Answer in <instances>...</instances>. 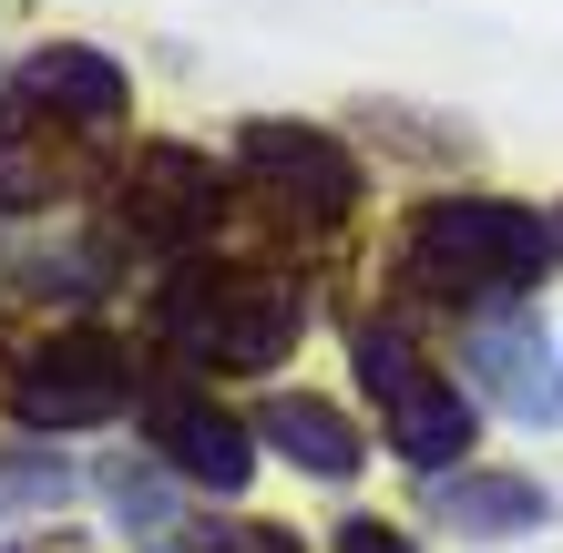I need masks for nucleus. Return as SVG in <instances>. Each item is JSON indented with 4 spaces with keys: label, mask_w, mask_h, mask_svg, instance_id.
Listing matches in <instances>:
<instances>
[{
    "label": "nucleus",
    "mask_w": 563,
    "mask_h": 553,
    "mask_svg": "<svg viewBox=\"0 0 563 553\" xmlns=\"http://www.w3.org/2000/svg\"><path fill=\"white\" fill-rule=\"evenodd\" d=\"M195 553H308V543H297L287 523H206Z\"/></svg>",
    "instance_id": "nucleus-14"
},
{
    "label": "nucleus",
    "mask_w": 563,
    "mask_h": 553,
    "mask_svg": "<svg viewBox=\"0 0 563 553\" xmlns=\"http://www.w3.org/2000/svg\"><path fill=\"white\" fill-rule=\"evenodd\" d=\"M358 379H369V400H379V441L400 451L410 472H451L461 462V441H472V400H461V379L420 369V349L389 329V318L358 329Z\"/></svg>",
    "instance_id": "nucleus-3"
},
{
    "label": "nucleus",
    "mask_w": 563,
    "mask_h": 553,
    "mask_svg": "<svg viewBox=\"0 0 563 553\" xmlns=\"http://www.w3.org/2000/svg\"><path fill=\"white\" fill-rule=\"evenodd\" d=\"M267 441L287 451L297 472H318V482H349L358 472V431L328 400H308V389H287V400H267Z\"/></svg>",
    "instance_id": "nucleus-11"
},
{
    "label": "nucleus",
    "mask_w": 563,
    "mask_h": 553,
    "mask_svg": "<svg viewBox=\"0 0 563 553\" xmlns=\"http://www.w3.org/2000/svg\"><path fill=\"white\" fill-rule=\"evenodd\" d=\"M123 103H134L123 62L82 52V42H52L42 62H21V82H11V113L21 123H62V134H103V123H123Z\"/></svg>",
    "instance_id": "nucleus-7"
},
{
    "label": "nucleus",
    "mask_w": 563,
    "mask_h": 553,
    "mask_svg": "<svg viewBox=\"0 0 563 553\" xmlns=\"http://www.w3.org/2000/svg\"><path fill=\"white\" fill-rule=\"evenodd\" d=\"M11 553H92L82 533H42V543H11Z\"/></svg>",
    "instance_id": "nucleus-16"
},
{
    "label": "nucleus",
    "mask_w": 563,
    "mask_h": 553,
    "mask_svg": "<svg viewBox=\"0 0 563 553\" xmlns=\"http://www.w3.org/2000/svg\"><path fill=\"white\" fill-rule=\"evenodd\" d=\"M339 553H410L389 523H339Z\"/></svg>",
    "instance_id": "nucleus-15"
},
{
    "label": "nucleus",
    "mask_w": 563,
    "mask_h": 553,
    "mask_svg": "<svg viewBox=\"0 0 563 553\" xmlns=\"http://www.w3.org/2000/svg\"><path fill=\"white\" fill-rule=\"evenodd\" d=\"M103 493H113V512H123V523H134V533H144L154 553L175 543V523H164V493H154V482H144L134 462H113V472H103Z\"/></svg>",
    "instance_id": "nucleus-13"
},
{
    "label": "nucleus",
    "mask_w": 563,
    "mask_h": 553,
    "mask_svg": "<svg viewBox=\"0 0 563 553\" xmlns=\"http://www.w3.org/2000/svg\"><path fill=\"white\" fill-rule=\"evenodd\" d=\"M563 256V225H543L533 206L503 195H430L400 225V287L420 298H472V308H512L522 287H543V267Z\"/></svg>",
    "instance_id": "nucleus-1"
},
{
    "label": "nucleus",
    "mask_w": 563,
    "mask_h": 553,
    "mask_svg": "<svg viewBox=\"0 0 563 553\" xmlns=\"http://www.w3.org/2000/svg\"><path fill=\"white\" fill-rule=\"evenodd\" d=\"M0 400H11V420H31V431H103L113 410H134V349L103 339V329L42 339V349L11 360Z\"/></svg>",
    "instance_id": "nucleus-4"
},
{
    "label": "nucleus",
    "mask_w": 563,
    "mask_h": 553,
    "mask_svg": "<svg viewBox=\"0 0 563 553\" xmlns=\"http://www.w3.org/2000/svg\"><path fill=\"white\" fill-rule=\"evenodd\" d=\"M441 523L461 543H512V533L553 523V493L533 472H461V482H441Z\"/></svg>",
    "instance_id": "nucleus-10"
},
{
    "label": "nucleus",
    "mask_w": 563,
    "mask_h": 553,
    "mask_svg": "<svg viewBox=\"0 0 563 553\" xmlns=\"http://www.w3.org/2000/svg\"><path fill=\"white\" fill-rule=\"evenodd\" d=\"M144 431H154V451L175 462L185 482H206V493H246V472H256V441L225 420L216 400H195L185 379H164V389H144Z\"/></svg>",
    "instance_id": "nucleus-8"
},
{
    "label": "nucleus",
    "mask_w": 563,
    "mask_h": 553,
    "mask_svg": "<svg viewBox=\"0 0 563 553\" xmlns=\"http://www.w3.org/2000/svg\"><path fill=\"white\" fill-rule=\"evenodd\" d=\"M73 493V462L62 451H21V462H0V512H52Z\"/></svg>",
    "instance_id": "nucleus-12"
},
{
    "label": "nucleus",
    "mask_w": 563,
    "mask_h": 553,
    "mask_svg": "<svg viewBox=\"0 0 563 553\" xmlns=\"http://www.w3.org/2000/svg\"><path fill=\"white\" fill-rule=\"evenodd\" d=\"M154 329L206 369H277L308 329V287L277 267H185V277H164Z\"/></svg>",
    "instance_id": "nucleus-2"
},
{
    "label": "nucleus",
    "mask_w": 563,
    "mask_h": 553,
    "mask_svg": "<svg viewBox=\"0 0 563 553\" xmlns=\"http://www.w3.org/2000/svg\"><path fill=\"white\" fill-rule=\"evenodd\" d=\"M472 379H482L503 410H522V420L563 400V389H553V349H543V329H533L522 308H492L482 329H472Z\"/></svg>",
    "instance_id": "nucleus-9"
},
{
    "label": "nucleus",
    "mask_w": 563,
    "mask_h": 553,
    "mask_svg": "<svg viewBox=\"0 0 563 553\" xmlns=\"http://www.w3.org/2000/svg\"><path fill=\"white\" fill-rule=\"evenodd\" d=\"M225 215V175L195 144H144L134 175H123V236L154 256H195Z\"/></svg>",
    "instance_id": "nucleus-5"
},
{
    "label": "nucleus",
    "mask_w": 563,
    "mask_h": 553,
    "mask_svg": "<svg viewBox=\"0 0 563 553\" xmlns=\"http://www.w3.org/2000/svg\"><path fill=\"white\" fill-rule=\"evenodd\" d=\"M236 165L267 185L287 215H318L328 225V215L358 206V165L318 134V123H246V134H236Z\"/></svg>",
    "instance_id": "nucleus-6"
}]
</instances>
